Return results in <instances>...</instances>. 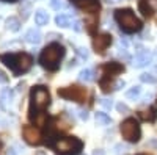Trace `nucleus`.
<instances>
[{
    "mask_svg": "<svg viewBox=\"0 0 157 155\" xmlns=\"http://www.w3.org/2000/svg\"><path fill=\"white\" fill-rule=\"evenodd\" d=\"M49 22V14L44 9H36L35 11V24L38 27H43V25H47Z\"/></svg>",
    "mask_w": 157,
    "mask_h": 155,
    "instance_id": "obj_17",
    "label": "nucleus"
},
{
    "mask_svg": "<svg viewBox=\"0 0 157 155\" xmlns=\"http://www.w3.org/2000/svg\"><path fill=\"white\" fill-rule=\"evenodd\" d=\"M13 97H14V93H13V89H10V88L2 89V93H0V108H2L3 111H6V110L11 107Z\"/></svg>",
    "mask_w": 157,
    "mask_h": 155,
    "instance_id": "obj_12",
    "label": "nucleus"
},
{
    "mask_svg": "<svg viewBox=\"0 0 157 155\" xmlns=\"http://www.w3.org/2000/svg\"><path fill=\"white\" fill-rule=\"evenodd\" d=\"M102 75H107V77H113V79H116L118 74H121L124 71V66L121 63H116V61H112V63H105L102 64Z\"/></svg>",
    "mask_w": 157,
    "mask_h": 155,
    "instance_id": "obj_11",
    "label": "nucleus"
},
{
    "mask_svg": "<svg viewBox=\"0 0 157 155\" xmlns=\"http://www.w3.org/2000/svg\"><path fill=\"white\" fill-rule=\"evenodd\" d=\"M120 132H121V136L127 143H138L141 138V128H140V124L135 118L124 119L120 125Z\"/></svg>",
    "mask_w": 157,
    "mask_h": 155,
    "instance_id": "obj_6",
    "label": "nucleus"
},
{
    "mask_svg": "<svg viewBox=\"0 0 157 155\" xmlns=\"http://www.w3.org/2000/svg\"><path fill=\"white\" fill-rule=\"evenodd\" d=\"M0 83H8V75L3 71H0Z\"/></svg>",
    "mask_w": 157,
    "mask_h": 155,
    "instance_id": "obj_30",
    "label": "nucleus"
},
{
    "mask_svg": "<svg viewBox=\"0 0 157 155\" xmlns=\"http://www.w3.org/2000/svg\"><path fill=\"white\" fill-rule=\"evenodd\" d=\"M77 54L80 55V57H82L83 60H86V58L90 57V55H88V52H86V49H83V47H80V49H77Z\"/></svg>",
    "mask_w": 157,
    "mask_h": 155,
    "instance_id": "obj_28",
    "label": "nucleus"
},
{
    "mask_svg": "<svg viewBox=\"0 0 157 155\" xmlns=\"http://www.w3.org/2000/svg\"><path fill=\"white\" fill-rule=\"evenodd\" d=\"M152 61V55L149 52H140V54L134 58V66L135 68H145Z\"/></svg>",
    "mask_w": 157,
    "mask_h": 155,
    "instance_id": "obj_13",
    "label": "nucleus"
},
{
    "mask_svg": "<svg viewBox=\"0 0 157 155\" xmlns=\"http://www.w3.org/2000/svg\"><path fill=\"white\" fill-rule=\"evenodd\" d=\"M78 116H80V119L86 121L88 119V111L86 110H78Z\"/></svg>",
    "mask_w": 157,
    "mask_h": 155,
    "instance_id": "obj_29",
    "label": "nucleus"
},
{
    "mask_svg": "<svg viewBox=\"0 0 157 155\" xmlns=\"http://www.w3.org/2000/svg\"><path fill=\"white\" fill-rule=\"evenodd\" d=\"M140 93H141V88H140V86H134V88H130L129 91L126 93V97L130 99V100H135V99L140 96Z\"/></svg>",
    "mask_w": 157,
    "mask_h": 155,
    "instance_id": "obj_24",
    "label": "nucleus"
},
{
    "mask_svg": "<svg viewBox=\"0 0 157 155\" xmlns=\"http://www.w3.org/2000/svg\"><path fill=\"white\" fill-rule=\"evenodd\" d=\"M69 2H71L74 6L86 11L88 14H98V11H99V8H101L99 0H69Z\"/></svg>",
    "mask_w": 157,
    "mask_h": 155,
    "instance_id": "obj_10",
    "label": "nucleus"
},
{
    "mask_svg": "<svg viewBox=\"0 0 157 155\" xmlns=\"http://www.w3.org/2000/svg\"><path fill=\"white\" fill-rule=\"evenodd\" d=\"M58 96L66 99V100H72V102H77V103H83L86 100V89L85 88H80L77 85H72V86H66V88H60L58 89Z\"/></svg>",
    "mask_w": 157,
    "mask_h": 155,
    "instance_id": "obj_7",
    "label": "nucleus"
},
{
    "mask_svg": "<svg viewBox=\"0 0 157 155\" xmlns=\"http://www.w3.org/2000/svg\"><path fill=\"white\" fill-rule=\"evenodd\" d=\"M96 122L99 125H109L112 122V118L107 114V113H102V111H98L96 113Z\"/></svg>",
    "mask_w": 157,
    "mask_h": 155,
    "instance_id": "obj_21",
    "label": "nucleus"
},
{
    "mask_svg": "<svg viewBox=\"0 0 157 155\" xmlns=\"http://www.w3.org/2000/svg\"><path fill=\"white\" fill-rule=\"evenodd\" d=\"M138 9H140V13L145 17H151L154 14V8L151 6V3L148 2V0H140L138 2Z\"/></svg>",
    "mask_w": 157,
    "mask_h": 155,
    "instance_id": "obj_16",
    "label": "nucleus"
},
{
    "mask_svg": "<svg viewBox=\"0 0 157 155\" xmlns=\"http://www.w3.org/2000/svg\"><path fill=\"white\" fill-rule=\"evenodd\" d=\"M5 25H6V30H10V31H17L19 28H21V20L17 19V17H8L6 19V22H5Z\"/></svg>",
    "mask_w": 157,
    "mask_h": 155,
    "instance_id": "obj_19",
    "label": "nucleus"
},
{
    "mask_svg": "<svg viewBox=\"0 0 157 155\" xmlns=\"http://www.w3.org/2000/svg\"><path fill=\"white\" fill-rule=\"evenodd\" d=\"M50 6L54 9H61L64 8V2L63 0H50Z\"/></svg>",
    "mask_w": 157,
    "mask_h": 155,
    "instance_id": "obj_25",
    "label": "nucleus"
},
{
    "mask_svg": "<svg viewBox=\"0 0 157 155\" xmlns=\"http://www.w3.org/2000/svg\"><path fill=\"white\" fill-rule=\"evenodd\" d=\"M115 20L118 22L120 28L127 35L137 33L143 28V22L135 16V13L130 8H118L115 11Z\"/></svg>",
    "mask_w": 157,
    "mask_h": 155,
    "instance_id": "obj_4",
    "label": "nucleus"
},
{
    "mask_svg": "<svg viewBox=\"0 0 157 155\" xmlns=\"http://www.w3.org/2000/svg\"><path fill=\"white\" fill-rule=\"evenodd\" d=\"M52 149L58 155H80L82 149H83V141L77 136L58 138Z\"/></svg>",
    "mask_w": 157,
    "mask_h": 155,
    "instance_id": "obj_5",
    "label": "nucleus"
},
{
    "mask_svg": "<svg viewBox=\"0 0 157 155\" xmlns=\"http://www.w3.org/2000/svg\"><path fill=\"white\" fill-rule=\"evenodd\" d=\"M116 110L120 111V113H129V107L126 105V103H123V102L116 103Z\"/></svg>",
    "mask_w": 157,
    "mask_h": 155,
    "instance_id": "obj_26",
    "label": "nucleus"
},
{
    "mask_svg": "<svg viewBox=\"0 0 157 155\" xmlns=\"http://www.w3.org/2000/svg\"><path fill=\"white\" fill-rule=\"evenodd\" d=\"M55 24L58 25V27H63V28L71 27L72 25V16H69V14H58L55 17Z\"/></svg>",
    "mask_w": 157,
    "mask_h": 155,
    "instance_id": "obj_18",
    "label": "nucleus"
},
{
    "mask_svg": "<svg viewBox=\"0 0 157 155\" xmlns=\"http://www.w3.org/2000/svg\"><path fill=\"white\" fill-rule=\"evenodd\" d=\"M74 30L75 31H82V22L80 20H75L74 22Z\"/></svg>",
    "mask_w": 157,
    "mask_h": 155,
    "instance_id": "obj_31",
    "label": "nucleus"
},
{
    "mask_svg": "<svg viewBox=\"0 0 157 155\" xmlns=\"http://www.w3.org/2000/svg\"><path fill=\"white\" fill-rule=\"evenodd\" d=\"M50 105V93L43 85H36L30 89V108H29V118L30 121L38 125L44 127L47 125V114L46 110Z\"/></svg>",
    "mask_w": 157,
    "mask_h": 155,
    "instance_id": "obj_1",
    "label": "nucleus"
},
{
    "mask_svg": "<svg viewBox=\"0 0 157 155\" xmlns=\"http://www.w3.org/2000/svg\"><path fill=\"white\" fill-rule=\"evenodd\" d=\"M141 118L145 119V121H149V122H154L155 121V118H157V113H155V110L151 107L148 111H145V113H141Z\"/></svg>",
    "mask_w": 157,
    "mask_h": 155,
    "instance_id": "obj_22",
    "label": "nucleus"
},
{
    "mask_svg": "<svg viewBox=\"0 0 157 155\" xmlns=\"http://www.w3.org/2000/svg\"><path fill=\"white\" fill-rule=\"evenodd\" d=\"M0 61H2L6 68H10L14 75H22L29 72L33 66V57L30 54H2L0 55Z\"/></svg>",
    "mask_w": 157,
    "mask_h": 155,
    "instance_id": "obj_3",
    "label": "nucleus"
},
{
    "mask_svg": "<svg viewBox=\"0 0 157 155\" xmlns=\"http://www.w3.org/2000/svg\"><path fill=\"white\" fill-rule=\"evenodd\" d=\"M41 31H39V28H30L27 33H25V41L30 42V44H38L39 41H41Z\"/></svg>",
    "mask_w": 157,
    "mask_h": 155,
    "instance_id": "obj_15",
    "label": "nucleus"
},
{
    "mask_svg": "<svg viewBox=\"0 0 157 155\" xmlns=\"http://www.w3.org/2000/svg\"><path fill=\"white\" fill-rule=\"evenodd\" d=\"M137 155H146V153H137Z\"/></svg>",
    "mask_w": 157,
    "mask_h": 155,
    "instance_id": "obj_35",
    "label": "nucleus"
},
{
    "mask_svg": "<svg viewBox=\"0 0 157 155\" xmlns=\"http://www.w3.org/2000/svg\"><path fill=\"white\" fill-rule=\"evenodd\" d=\"M78 80L80 82H93L94 80V72L91 69H82L80 74H78Z\"/></svg>",
    "mask_w": 157,
    "mask_h": 155,
    "instance_id": "obj_20",
    "label": "nucleus"
},
{
    "mask_svg": "<svg viewBox=\"0 0 157 155\" xmlns=\"http://www.w3.org/2000/svg\"><path fill=\"white\" fill-rule=\"evenodd\" d=\"M22 138L25 139V143H29L32 146H38L41 144V132H39V128L35 127V125H24L22 127Z\"/></svg>",
    "mask_w": 157,
    "mask_h": 155,
    "instance_id": "obj_8",
    "label": "nucleus"
},
{
    "mask_svg": "<svg viewBox=\"0 0 157 155\" xmlns=\"http://www.w3.org/2000/svg\"><path fill=\"white\" fill-rule=\"evenodd\" d=\"M101 105H102L104 108H107V110H110V108L113 107V102H112L110 99H101Z\"/></svg>",
    "mask_w": 157,
    "mask_h": 155,
    "instance_id": "obj_27",
    "label": "nucleus"
},
{
    "mask_svg": "<svg viewBox=\"0 0 157 155\" xmlns=\"http://www.w3.org/2000/svg\"><path fill=\"white\" fill-rule=\"evenodd\" d=\"M0 2H5V3H16L17 0H0Z\"/></svg>",
    "mask_w": 157,
    "mask_h": 155,
    "instance_id": "obj_33",
    "label": "nucleus"
},
{
    "mask_svg": "<svg viewBox=\"0 0 157 155\" xmlns=\"http://www.w3.org/2000/svg\"><path fill=\"white\" fill-rule=\"evenodd\" d=\"M110 44H112V35L109 33H101L94 36V39H93V49L101 55L105 54V50L110 47Z\"/></svg>",
    "mask_w": 157,
    "mask_h": 155,
    "instance_id": "obj_9",
    "label": "nucleus"
},
{
    "mask_svg": "<svg viewBox=\"0 0 157 155\" xmlns=\"http://www.w3.org/2000/svg\"><path fill=\"white\" fill-rule=\"evenodd\" d=\"M2 149H3V141H2V138H0V155H2Z\"/></svg>",
    "mask_w": 157,
    "mask_h": 155,
    "instance_id": "obj_34",
    "label": "nucleus"
},
{
    "mask_svg": "<svg viewBox=\"0 0 157 155\" xmlns=\"http://www.w3.org/2000/svg\"><path fill=\"white\" fill-rule=\"evenodd\" d=\"M93 155H105V150H102V149H96L93 152Z\"/></svg>",
    "mask_w": 157,
    "mask_h": 155,
    "instance_id": "obj_32",
    "label": "nucleus"
},
{
    "mask_svg": "<svg viewBox=\"0 0 157 155\" xmlns=\"http://www.w3.org/2000/svg\"><path fill=\"white\" fill-rule=\"evenodd\" d=\"M64 54H66V50H64V47L60 42H50L41 50L39 63H41V66L44 69L55 72L60 68V63H61Z\"/></svg>",
    "mask_w": 157,
    "mask_h": 155,
    "instance_id": "obj_2",
    "label": "nucleus"
},
{
    "mask_svg": "<svg viewBox=\"0 0 157 155\" xmlns=\"http://www.w3.org/2000/svg\"><path fill=\"white\" fill-rule=\"evenodd\" d=\"M140 80H141L143 83H155V82H157V77H155L154 74H151V72H143V74L140 75Z\"/></svg>",
    "mask_w": 157,
    "mask_h": 155,
    "instance_id": "obj_23",
    "label": "nucleus"
},
{
    "mask_svg": "<svg viewBox=\"0 0 157 155\" xmlns=\"http://www.w3.org/2000/svg\"><path fill=\"white\" fill-rule=\"evenodd\" d=\"M99 85H101L102 93H105V94H109L110 91H113V89L116 88L115 79L113 77H107V75H102V79L99 80Z\"/></svg>",
    "mask_w": 157,
    "mask_h": 155,
    "instance_id": "obj_14",
    "label": "nucleus"
}]
</instances>
